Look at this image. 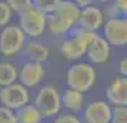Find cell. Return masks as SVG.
Listing matches in <instances>:
<instances>
[{
  "label": "cell",
  "instance_id": "cell-27",
  "mask_svg": "<svg viewBox=\"0 0 127 123\" xmlns=\"http://www.w3.org/2000/svg\"><path fill=\"white\" fill-rule=\"evenodd\" d=\"M98 3H110V1H111V0H97Z\"/></svg>",
  "mask_w": 127,
  "mask_h": 123
},
{
  "label": "cell",
  "instance_id": "cell-1",
  "mask_svg": "<svg viewBox=\"0 0 127 123\" xmlns=\"http://www.w3.org/2000/svg\"><path fill=\"white\" fill-rule=\"evenodd\" d=\"M79 12L80 7L74 4L71 0H62L59 6L47 14L46 30H49L54 36H64L70 33L77 26Z\"/></svg>",
  "mask_w": 127,
  "mask_h": 123
},
{
  "label": "cell",
  "instance_id": "cell-23",
  "mask_svg": "<svg viewBox=\"0 0 127 123\" xmlns=\"http://www.w3.org/2000/svg\"><path fill=\"white\" fill-rule=\"evenodd\" d=\"M0 123H17L14 112L4 106H0Z\"/></svg>",
  "mask_w": 127,
  "mask_h": 123
},
{
  "label": "cell",
  "instance_id": "cell-25",
  "mask_svg": "<svg viewBox=\"0 0 127 123\" xmlns=\"http://www.w3.org/2000/svg\"><path fill=\"white\" fill-rule=\"evenodd\" d=\"M119 73H120V76H126L127 75V59L123 57L119 62Z\"/></svg>",
  "mask_w": 127,
  "mask_h": 123
},
{
  "label": "cell",
  "instance_id": "cell-6",
  "mask_svg": "<svg viewBox=\"0 0 127 123\" xmlns=\"http://www.w3.org/2000/svg\"><path fill=\"white\" fill-rule=\"evenodd\" d=\"M26 36L17 24H7L0 32V53L4 57H13L23 50Z\"/></svg>",
  "mask_w": 127,
  "mask_h": 123
},
{
  "label": "cell",
  "instance_id": "cell-12",
  "mask_svg": "<svg viewBox=\"0 0 127 123\" xmlns=\"http://www.w3.org/2000/svg\"><path fill=\"white\" fill-rule=\"evenodd\" d=\"M86 56L90 62V65H104L109 62L111 56V46L103 36L97 35L94 40L87 46Z\"/></svg>",
  "mask_w": 127,
  "mask_h": 123
},
{
  "label": "cell",
  "instance_id": "cell-14",
  "mask_svg": "<svg viewBox=\"0 0 127 123\" xmlns=\"http://www.w3.org/2000/svg\"><path fill=\"white\" fill-rule=\"evenodd\" d=\"M60 99H62V107H64L67 110V113L77 115V113L83 112L84 106H86L84 93L70 87L66 89L63 93L60 94Z\"/></svg>",
  "mask_w": 127,
  "mask_h": 123
},
{
  "label": "cell",
  "instance_id": "cell-20",
  "mask_svg": "<svg viewBox=\"0 0 127 123\" xmlns=\"http://www.w3.org/2000/svg\"><path fill=\"white\" fill-rule=\"evenodd\" d=\"M110 123H127V107L126 106H114V107H111Z\"/></svg>",
  "mask_w": 127,
  "mask_h": 123
},
{
  "label": "cell",
  "instance_id": "cell-13",
  "mask_svg": "<svg viewBox=\"0 0 127 123\" xmlns=\"http://www.w3.org/2000/svg\"><path fill=\"white\" fill-rule=\"evenodd\" d=\"M106 97L110 106H127V79L114 77L106 89Z\"/></svg>",
  "mask_w": 127,
  "mask_h": 123
},
{
  "label": "cell",
  "instance_id": "cell-8",
  "mask_svg": "<svg viewBox=\"0 0 127 123\" xmlns=\"http://www.w3.org/2000/svg\"><path fill=\"white\" fill-rule=\"evenodd\" d=\"M103 37L110 46H126L127 43V19L111 17L103 24Z\"/></svg>",
  "mask_w": 127,
  "mask_h": 123
},
{
  "label": "cell",
  "instance_id": "cell-16",
  "mask_svg": "<svg viewBox=\"0 0 127 123\" xmlns=\"http://www.w3.org/2000/svg\"><path fill=\"white\" fill-rule=\"evenodd\" d=\"M14 115H16V122L17 123H41L43 122L41 113L32 103H27L23 107L17 109L14 112Z\"/></svg>",
  "mask_w": 127,
  "mask_h": 123
},
{
  "label": "cell",
  "instance_id": "cell-19",
  "mask_svg": "<svg viewBox=\"0 0 127 123\" xmlns=\"http://www.w3.org/2000/svg\"><path fill=\"white\" fill-rule=\"evenodd\" d=\"M60 1L62 0H32V4L34 7H37L39 10L44 12L46 14H49L59 6Z\"/></svg>",
  "mask_w": 127,
  "mask_h": 123
},
{
  "label": "cell",
  "instance_id": "cell-21",
  "mask_svg": "<svg viewBox=\"0 0 127 123\" xmlns=\"http://www.w3.org/2000/svg\"><path fill=\"white\" fill-rule=\"evenodd\" d=\"M14 13H20L32 6V0H4Z\"/></svg>",
  "mask_w": 127,
  "mask_h": 123
},
{
  "label": "cell",
  "instance_id": "cell-17",
  "mask_svg": "<svg viewBox=\"0 0 127 123\" xmlns=\"http://www.w3.org/2000/svg\"><path fill=\"white\" fill-rule=\"evenodd\" d=\"M19 69L12 62H0V87L17 82Z\"/></svg>",
  "mask_w": 127,
  "mask_h": 123
},
{
  "label": "cell",
  "instance_id": "cell-10",
  "mask_svg": "<svg viewBox=\"0 0 127 123\" xmlns=\"http://www.w3.org/2000/svg\"><path fill=\"white\" fill-rule=\"evenodd\" d=\"M104 22H106V16H104L103 10L100 7L94 6V4L81 7L80 12H79L77 24L80 29H86L97 33V30L103 27Z\"/></svg>",
  "mask_w": 127,
  "mask_h": 123
},
{
  "label": "cell",
  "instance_id": "cell-22",
  "mask_svg": "<svg viewBox=\"0 0 127 123\" xmlns=\"http://www.w3.org/2000/svg\"><path fill=\"white\" fill-rule=\"evenodd\" d=\"M54 122L53 123H83L80 117L73 113H59L57 116H54Z\"/></svg>",
  "mask_w": 127,
  "mask_h": 123
},
{
  "label": "cell",
  "instance_id": "cell-11",
  "mask_svg": "<svg viewBox=\"0 0 127 123\" xmlns=\"http://www.w3.org/2000/svg\"><path fill=\"white\" fill-rule=\"evenodd\" d=\"M111 106L104 100L90 102L83 109V123H110Z\"/></svg>",
  "mask_w": 127,
  "mask_h": 123
},
{
  "label": "cell",
  "instance_id": "cell-18",
  "mask_svg": "<svg viewBox=\"0 0 127 123\" xmlns=\"http://www.w3.org/2000/svg\"><path fill=\"white\" fill-rule=\"evenodd\" d=\"M13 16H14V12L10 9V6L4 0H0V27L10 24Z\"/></svg>",
  "mask_w": 127,
  "mask_h": 123
},
{
  "label": "cell",
  "instance_id": "cell-2",
  "mask_svg": "<svg viewBox=\"0 0 127 123\" xmlns=\"http://www.w3.org/2000/svg\"><path fill=\"white\" fill-rule=\"evenodd\" d=\"M66 82L70 89L86 93L94 87L97 82V72L94 66L86 62H77L70 66L66 72Z\"/></svg>",
  "mask_w": 127,
  "mask_h": 123
},
{
  "label": "cell",
  "instance_id": "cell-26",
  "mask_svg": "<svg viewBox=\"0 0 127 123\" xmlns=\"http://www.w3.org/2000/svg\"><path fill=\"white\" fill-rule=\"evenodd\" d=\"M74 4H77V6L80 7H86V6H90V4H93V1L94 0H71Z\"/></svg>",
  "mask_w": 127,
  "mask_h": 123
},
{
  "label": "cell",
  "instance_id": "cell-7",
  "mask_svg": "<svg viewBox=\"0 0 127 123\" xmlns=\"http://www.w3.org/2000/svg\"><path fill=\"white\" fill-rule=\"evenodd\" d=\"M30 102V92L19 82L0 87V103L10 110L16 112Z\"/></svg>",
  "mask_w": 127,
  "mask_h": 123
},
{
  "label": "cell",
  "instance_id": "cell-4",
  "mask_svg": "<svg viewBox=\"0 0 127 123\" xmlns=\"http://www.w3.org/2000/svg\"><path fill=\"white\" fill-rule=\"evenodd\" d=\"M19 27L22 29L26 37L37 39L44 35L47 26V14L39 10L33 4L26 10L19 13Z\"/></svg>",
  "mask_w": 127,
  "mask_h": 123
},
{
  "label": "cell",
  "instance_id": "cell-5",
  "mask_svg": "<svg viewBox=\"0 0 127 123\" xmlns=\"http://www.w3.org/2000/svg\"><path fill=\"white\" fill-rule=\"evenodd\" d=\"M37 110L43 117H54L62 110V99L60 92L53 84L41 86L34 96V103Z\"/></svg>",
  "mask_w": 127,
  "mask_h": 123
},
{
  "label": "cell",
  "instance_id": "cell-3",
  "mask_svg": "<svg viewBox=\"0 0 127 123\" xmlns=\"http://www.w3.org/2000/svg\"><path fill=\"white\" fill-rule=\"evenodd\" d=\"M97 35L98 33H96V32H90V30L80 29L79 27V29L74 30V33L70 36V37H67L62 43L60 53L67 60H71V62L79 60L83 56H86L87 46L94 40V37Z\"/></svg>",
  "mask_w": 127,
  "mask_h": 123
},
{
  "label": "cell",
  "instance_id": "cell-15",
  "mask_svg": "<svg viewBox=\"0 0 127 123\" xmlns=\"http://www.w3.org/2000/svg\"><path fill=\"white\" fill-rule=\"evenodd\" d=\"M24 54L27 56L29 62H36V63H43L49 60L50 57V47L46 46L44 43L32 40L29 43H26L23 47Z\"/></svg>",
  "mask_w": 127,
  "mask_h": 123
},
{
  "label": "cell",
  "instance_id": "cell-9",
  "mask_svg": "<svg viewBox=\"0 0 127 123\" xmlns=\"http://www.w3.org/2000/svg\"><path fill=\"white\" fill-rule=\"evenodd\" d=\"M47 75L46 66L43 63H36V62H26L22 69L19 70L17 80L20 84H23L27 89H34L40 84Z\"/></svg>",
  "mask_w": 127,
  "mask_h": 123
},
{
  "label": "cell",
  "instance_id": "cell-24",
  "mask_svg": "<svg viewBox=\"0 0 127 123\" xmlns=\"http://www.w3.org/2000/svg\"><path fill=\"white\" fill-rule=\"evenodd\" d=\"M110 3L116 7V10L120 13L123 17H126V14H127V0H111Z\"/></svg>",
  "mask_w": 127,
  "mask_h": 123
}]
</instances>
